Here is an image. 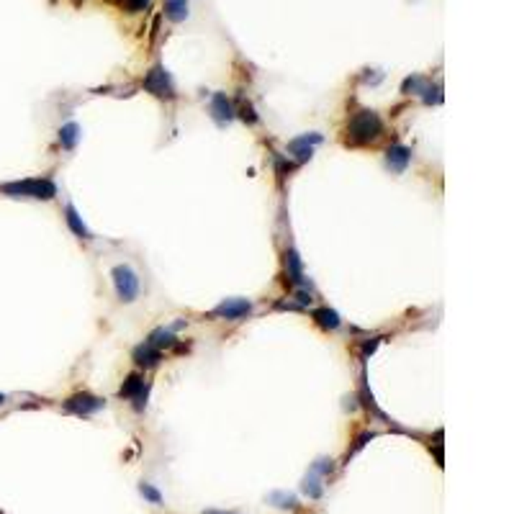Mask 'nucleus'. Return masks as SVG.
<instances>
[{"mask_svg": "<svg viewBox=\"0 0 514 514\" xmlns=\"http://www.w3.org/2000/svg\"><path fill=\"white\" fill-rule=\"evenodd\" d=\"M383 131V121L376 111H358L347 124V142L350 144H373Z\"/></svg>", "mask_w": 514, "mask_h": 514, "instance_id": "nucleus-1", "label": "nucleus"}, {"mask_svg": "<svg viewBox=\"0 0 514 514\" xmlns=\"http://www.w3.org/2000/svg\"><path fill=\"white\" fill-rule=\"evenodd\" d=\"M0 193L11 198H36V201H52L57 196V185L49 177H28L16 183H0Z\"/></svg>", "mask_w": 514, "mask_h": 514, "instance_id": "nucleus-2", "label": "nucleus"}, {"mask_svg": "<svg viewBox=\"0 0 514 514\" xmlns=\"http://www.w3.org/2000/svg\"><path fill=\"white\" fill-rule=\"evenodd\" d=\"M111 278H114V288L119 301L121 304H134L136 298H139V275L134 273V268L131 265H114Z\"/></svg>", "mask_w": 514, "mask_h": 514, "instance_id": "nucleus-3", "label": "nucleus"}, {"mask_svg": "<svg viewBox=\"0 0 514 514\" xmlns=\"http://www.w3.org/2000/svg\"><path fill=\"white\" fill-rule=\"evenodd\" d=\"M144 90L152 93L155 98H175V85H173V77L163 65H155L144 75Z\"/></svg>", "mask_w": 514, "mask_h": 514, "instance_id": "nucleus-4", "label": "nucleus"}, {"mask_svg": "<svg viewBox=\"0 0 514 514\" xmlns=\"http://www.w3.org/2000/svg\"><path fill=\"white\" fill-rule=\"evenodd\" d=\"M103 406H106V401L93 396V393H75L62 404V409L67 414H77V417H90V414L101 412Z\"/></svg>", "mask_w": 514, "mask_h": 514, "instance_id": "nucleus-5", "label": "nucleus"}, {"mask_svg": "<svg viewBox=\"0 0 514 514\" xmlns=\"http://www.w3.org/2000/svg\"><path fill=\"white\" fill-rule=\"evenodd\" d=\"M247 314H252V301H247V298H224L222 304L211 309L209 317L237 322V319H244Z\"/></svg>", "mask_w": 514, "mask_h": 514, "instance_id": "nucleus-6", "label": "nucleus"}, {"mask_svg": "<svg viewBox=\"0 0 514 514\" xmlns=\"http://www.w3.org/2000/svg\"><path fill=\"white\" fill-rule=\"evenodd\" d=\"M324 142V136L317 134V131H312V134H304V136H296V139H291L288 142V152H291L293 157H296V165H304L312 160L314 155V147L317 144Z\"/></svg>", "mask_w": 514, "mask_h": 514, "instance_id": "nucleus-7", "label": "nucleus"}, {"mask_svg": "<svg viewBox=\"0 0 514 514\" xmlns=\"http://www.w3.org/2000/svg\"><path fill=\"white\" fill-rule=\"evenodd\" d=\"M409 163H412V149L409 147H404V144H391V147L386 149V168L391 170V173L401 175V173H406Z\"/></svg>", "mask_w": 514, "mask_h": 514, "instance_id": "nucleus-8", "label": "nucleus"}, {"mask_svg": "<svg viewBox=\"0 0 514 514\" xmlns=\"http://www.w3.org/2000/svg\"><path fill=\"white\" fill-rule=\"evenodd\" d=\"M211 119L219 124V126H224V124H229L234 116H237V111H234V106H231V101L226 98V93H214L211 95Z\"/></svg>", "mask_w": 514, "mask_h": 514, "instance_id": "nucleus-9", "label": "nucleus"}, {"mask_svg": "<svg viewBox=\"0 0 514 514\" xmlns=\"http://www.w3.org/2000/svg\"><path fill=\"white\" fill-rule=\"evenodd\" d=\"M131 358H134V363L139 368H155V366H160V360H163V350L152 347L149 342H142V345L134 347Z\"/></svg>", "mask_w": 514, "mask_h": 514, "instance_id": "nucleus-10", "label": "nucleus"}, {"mask_svg": "<svg viewBox=\"0 0 514 514\" xmlns=\"http://www.w3.org/2000/svg\"><path fill=\"white\" fill-rule=\"evenodd\" d=\"M65 222H67L70 231H72L75 237L80 239H93V234H90V229L85 226V222H82V217L77 214V209H75L72 203H67L65 206Z\"/></svg>", "mask_w": 514, "mask_h": 514, "instance_id": "nucleus-11", "label": "nucleus"}, {"mask_svg": "<svg viewBox=\"0 0 514 514\" xmlns=\"http://www.w3.org/2000/svg\"><path fill=\"white\" fill-rule=\"evenodd\" d=\"M124 396V399H139V396H144V393H149V386L144 383V378L139 376V373H131V376H126V381H124L121 391H119Z\"/></svg>", "mask_w": 514, "mask_h": 514, "instance_id": "nucleus-12", "label": "nucleus"}, {"mask_svg": "<svg viewBox=\"0 0 514 514\" xmlns=\"http://www.w3.org/2000/svg\"><path fill=\"white\" fill-rule=\"evenodd\" d=\"M285 273H288L293 285L304 283V265H301V257H298V252L293 250V247L285 252Z\"/></svg>", "mask_w": 514, "mask_h": 514, "instance_id": "nucleus-13", "label": "nucleus"}, {"mask_svg": "<svg viewBox=\"0 0 514 514\" xmlns=\"http://www.w3.org/2000/svg\"><path fill=\"white\" fill-rule=\"evenodd\" d=\"M314 317V322H317L319 327H322V329H339V324H342V319H339V314L334 312V309H317V312L312 314Z\"/></svg>", "mask_w": 514, "mask_h": 514, "instance_id": "nucleus-14", "label": "nucleus"}, {"mask_svg": "<svg viewBox=\"0 0 514 514\" xmlns=\"http://www.w3.org/2000/svg\"><path fill=\"white\" fill-rule=\"evenodd\" d=\"M149 345L152 347H157V350H168V347H175V332L170 329H165V327H160V329H155L152 334H149V339H147Z\"/></svg>", "mask_w": 514, "mask_h": 514, "instance_id": "nucleus-15", "label": "nucleus"}, {"mask_svg": "<svg viewBox=\"0 0 514 514\" xmlns=\"http://www.w3.org/2000/svg\"><path fill=\"white\" fill-rule=\"evenodd\" d=\"M188 13H190L188 0H165V16H168L170 21L180 23V21L188 18Z\"/></svg>", "mask_w": 514, "mask_h": 514, "instance_id": "nucleus-16", "label": "nucleus"}, {"mask_svg": "<svg viewBox=\"0 0 514 514\" xmlns=\"http://www.w3.org/2000/svg\"><path fill=\"white\" fill-rule=\"evenodd\" d=\"M301 491H304V494L309 496V499H322V494H324V486H322V476L314 474V471H309V474L304 476Z\"/></svg>", "mask_w": 514, "mask_h": 514, "instance_id": "nucleus-17", "label": "nucleus"}, {"mask_svg": "<svg viewBox=\"0 0 514 514\" xmlns=\"http://www.w3.org/2000/svg\"><path fill=\"white\" fill-rule=\"evenodd\" d=\"M77 142H80V126L75 121L65 124V126L60 128V144L65 149H75L77 147Z\"/></svg>", "mask_w": 514, "mask_h": 514, "instance_id": "nucleus-18", "label": "nucleus"}, {"mask_svg": "<svg viewBox=\"0 0 514 514\" xmlns=\"http://www.w3.org/2000/svg\"><path fill=\"white\" fill-rule=\"evenodd\" d=\"M268 501L278 509H296L298 507V499L293 494H288V491H270V494H268Z\"/></svg>", "mask_w": 514, "mask_h": 514, "instance_id": "nucleus-19", "label": "nucleus"}, {"mask_svg": "<svg viewBox=\"0 0 514 514\" xmlns=\"http://www.w3.org/2000/svg\"><path fill=\"white\" fill-rule=\"evenodd\" d=\"M427 88V80L425 77H420V75H414V77H406L404 85H401V93L412 95V93H425Z\"/></svg>", "mask_w": 514, "mask_h": 514, "instance_id": "nucleus-20", "label": "nucleus"}, {"mask_svg": "<svg viewBox=\"0 0 514 514\" xmlns=\"http://www.w3.org/2000/svg\"><path fill=\"white\" fill-rule=\"evenodd\" d=\"M139 494H142L149 504H163V494H160L152 483H139Z\"/></svg>", "mask_w": 514, "mask_h": 514, "instance_id": "nucleus-21", "label": "nucleus"}, {"mask_svg": "<svg viewBox=\"0 0 514 514\" xmlns=\"http://www.w3.org/2000/svg\"><path fill=\"white\" fill-rule=\"evenodd\" d=\"M312 471H314V474L322 476V479H324V476H329L332 471H334V460H329V458H319L317 463H314V466H312Z\"/></svg>", "mask_w": 514, "mask_h": 514, "instance_id": "nucleus-22", "label": "nucleus"}, {"mask_svg": "<svg viewBox=\"0 0 514 514\" xmlns=\"http://www.w3.org/2000/svg\"><path fill=\"white\" fill-rule=\"evenodd\" d=\"M149 6V0H124V8H126L128 13H139L144 8Z\"/></svg>", "mask_w": 514, "mask_h": 514, "instance_id": "nucleus-23", "label": "nucleus"}, {"mask_svg": "<svg viewBox=\"0 0 514 514\" xmlns=\"http://www.w3.org/2000/svg\"><path fill=\"white\" fill-rule=\"evenodd\" d=\"M296 301H298V306H309L314 298H312V293H309V291H301V288H298V291H296Z\"/></svg>", "mask_w": 514, "mask_h": 514, "instance_id": "nucleus-24", "label": "nucleus"}, {"mask_svg": "<svg viewBox=\"0 0 514 514\" xmlns=\"http://www.w3.org/2000/svg\"><path fill=\"white\" fill-rule=\"evenodd\" d=\"M376 347H378V337H373V342H366V345H363V358L373 355V352H376Z\"/></svg>", "mask_w": 514, "mask_h": 514, "instance_id": "nucleus-25", "label": "nucleus"}, {"mask_svg": "<svg viewBox=\"0 0 514 514\" xmlns=\"http://www.w3.org/2000/svg\"><path fill=\"white\" fill-rule=\"evenodd\" d=\"M242 119H244V121H250V124H255V121H257V116L252 114L250 106H244V109H242Z\"/></svg>", "mask_w": 514, "mask_h": 514, "instance_id": "nucleus-26", "label": "nucleus"}, {"mask_svg": "<svg viewBox=\"0 0 514 514\" xmlns=\"http://www.w3.org/2000/svg\"><path fill=\"white\" fill-rule=\"evenodd\" d=\"M203 514H226V512H217V509H209V512H203Z\"/></svg>", "mask_w": 514, "mask_h": 514, "instance_id": "nucleus-27", "label": "nucleus"}, {"mask_svg": "<svg viewBox=\"0 0 514 514\" xmlns=\"http://www.w3.org/2000/svg\"><path fill=\"white\" fill-rule=\"evenodd\" d=\"M6 404V393H0V406Z\"/></svg>", "mask_w": 514, "mask_h": 514, "instance_id": "nucleus-28", "label": "nucleus"}, {"mask_svg": "<svg viewBox=\"0 0 514 514\" xmlns=\"http://www.w3.org/2000/svg\"><path fill=\"white\" fill-rule=\"evenodd\" d=\"M121 3H124V0H121Z\"/></svg>", "mask_w": 514, "mask_h": 514, "instance_id": "nucleus-29", "label": "nucleus"}]
</instances>
